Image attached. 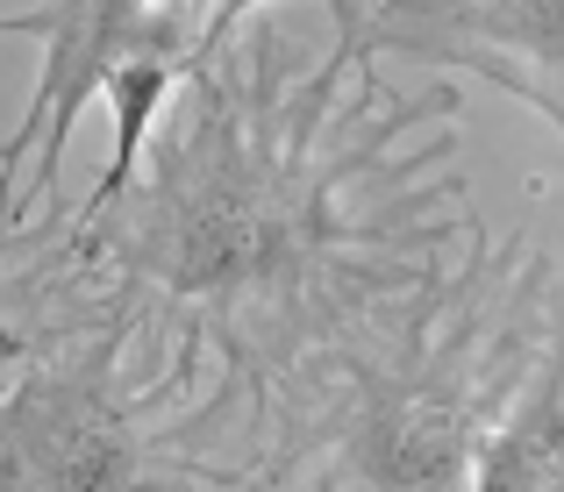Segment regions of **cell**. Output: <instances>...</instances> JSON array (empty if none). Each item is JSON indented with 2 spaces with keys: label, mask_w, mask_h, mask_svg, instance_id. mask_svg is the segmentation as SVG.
Masks as SVG:
<instances>
[{
  "label": "cell",
  "mask_w": 564,
  "mask_h": 492,
  "mask_svg": "<svg viewBox=\"0 0 564 492\" xmlns=\"http://www.w3.org/2000/svg\"><path fill=\"white\" fill-rule=\"evenodd\" d=\"M344 65H301L286 29L229 36L180 86V114L143 143L137 178L72 207L94 278L193 328L221 371L264 393L344 315L379 229L350 207L372 129L344 108Z\"/></svg>",
  "instance_id": "6da1fadb"
},
{
  "label": "cell",
  "mask_w": 564,
  "mask_h": 492,
  "mask_svg": "<svg viewBox=\"0 0 564 492\" xmlns=\"http://www.w3.org/2000/svg\"><path fill=\"white\" fill-rule=\"evenodd\" d=\"M250 385L122 300L0 379V492H229Z\"/></svg>",
  "instance_id": "7a4b0ae2"
},
{
  "label": "cell",
  "mask_w": 564,
  "mask_h": 492,
  "mask_svg": "<svg viewBox=\"0 0 564 492\" xmlns=\"http://www.w3.org/2000/svg\"><path fill=\"white\" fill-rule=\"evenodd\" d=\"M0 36L36 43V94L0 143V221H36L65 186V143L86 100L115 108V151L79 207L137 178L158 114L236 36L221 0H29L0 8Z\"/></svg>",
  "instance_id": "3957f363"
},
{
  "label": "cell",
  "mask_w": 564,
  "mask_h": 492,
  "mask_svg": "<svg viewBox=\"0 0 564 492\" xmlns=\"http://www.w3.org/2000/svg\"><path fill=\"white\" fill-rule=\"evenodd\" d=\"M108 307H122V293H108L94 264L79 258L72 207L51 200L36 221H0V379L29 350H43L51 336L108 315Z\"/></svg>",
  "instance_id": "277c9868"
},
{
  "label": "cell",
  "mask_w": 564,
  "mask_h": 492,
  "mask_svg": "<svg viewBox=\"0 0 564 492\" xmlns=\"http://www.w3.org/2000/svg\"><path fill=\"white\" fill-rule=\"evenodd\" d=\"M250 8H272V0H221V14H229V29H236V22H243V14H250ZM329 8H336V14H344V36H350V29H358V22H365V8H372V0H329Z\"/></svg>",
  "instance_id": "5b68a950"
}]
</instances>
